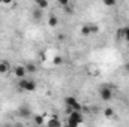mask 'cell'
I'll list each match as a JSON object with an SVG mask.
<instances>
[{
    "mask_svg": "<svg viewBox=\"0 0 129 127\" xmlns=\"http://www.w3.org/2000/svg\"><path fill=\"white\" fill-rule=\"evenodd\" d=\"M81 123H83V114L81 112L72 111L68 115V127H78Z\"/></svg>",
    "mask_w": 129,
    "mask_h": 127,
    "instance_id": "cell-1",
    "label": "cell"
},
{
    "mask_svg": "<svg viewBox=\"0 0 129 127\" xmlns=\"http://www.w3.org/2000/svg\"><path fill=\"white\" fill-rule=\"evenodd\" d=\"M99 96H101V99H102L104 102H110V100H113V97H114L113 87H111V85H108V84L102 85V87L99 88Z\"/></svg>",
    "mask_w": 129,
    "mask_h": 127,
    "instance_id": "cell-2",
    "label": "cell"
},
{
    "mask_svg": "<svg viewBox=\"0 0 129 127\" xmlns=\"http://www.w3.org/2000/svg\"><path fill=\"white\" fill-rule=\"evenodd\" d=\"M18 87L21 88V90H24V91H35L36 90V82L33 81V79H29V78H24V79H20V82H18Z\"/></svg>",
    "mask_w": 129,
    "mask_h": 127,
    "instance_id": "cell-3",
    "label": "cell"
},
{
    "mask_svg": "<svg viewBox=\"0 0 129 127\" xmlns=\"http://www.w3.org/2000/svg\"><path fill=\"white\" fill-rule=\"evenodd\" d=\"M14 75H15L17 78H20V79H24V78H26V75H27V70H26V67H24V66L18 64V66H15V67H14Z\"/></svg>",
    "mask_w": 129,
    "mask_h": 127,
    "instance_id": "cell-4",
    "label": "cell"
},
{
    "mask_svg": "<svg viewBox=\"0 0 129 127\" xmlns=\"http://www.w3.org/2000/svg\"><path fill=\"white\" fill-rule=\"evenodd\" d=\"M117 36H119L120 39H125V40H128V42H129V26L123 27V29H119Z\"/></svg>",
    "mask_w": 129,
    "mask_h": 127,
    "instance_id": "cell-5",
    "label": "cell"
},
{
    "mask_svg": "<svg viewBox=\"0 0 129 127\" xmlns=\"http://www.w3.org/2000/svg\"><path fill=\"white\" fill-rule=\"evenodd\" d=\"M78 103V100H77V97H74V96H68L66 99H64V105H66V108H74L75 105Z\"/></svg>",
    "mask_w": 129,
    "mask_h": 127,
    "instance_id": "cell-6",
    "label": "cell"
},
{
    "mask_svg": "<svg viewBox=\"0 0 129 127\" xmlns=\"http://www.w3.org/2000/svg\"><path fill=\"white\" fill-rule=\"evenodd\" d=\"M18 117H20V118H29V117H30V109H29L27 106L18 108Z\"/></svg>",
    "mask_w": 129,
    "mask_h": 127,
    "instance_id": "cell-7",
    "label": "cell"
},
{
    "mask_svg": "<svg viewBox=\"0 0 129 127\" xmlns=\"http://www.w3.org/2000/svg\"><path fill=\"white\" fill-rule=\"evenodd\" d=\"M47 127H62V123H60V120H59L57 117H51V118L48 120Z\"/></svg>",
    "mask_w": 129,
    "mask_h": 127,
    "instance_id": "cell-8",
    "label": "cell"
},
{
    "mask_svg": "<svg viewBox=\"0 0 129 127\" xmlns=\"http://www.w3.org/2000/svg\"><path fill=\"white\" fill-rule=\"evenodd\" d=\"M57 24H59V18L51 14L50 18H48V26H50V27H57Z\"/></svg>",
    "mask_w": 129,
    "mask_h": 127,
    "instance_id": "cell-9",
    "label": "cell"
},
{
    "mask_svg": "<svg viewBox=\"0 0 129 127\" xmlns=\"http://www.w3.org/2000/svg\"><path fill=\"white\" fill-rule=\"evenodd\" d=\"M81 34H83V36H90V34H92V26H90V24H84V26L81 27Z\"/></svg>",
    "mask_w": 129,
    "mask_h": 127,
    "instance_id": "cell-10",
    "label": "cell"
},
{
    "mask_svg": "<svg viewBox=\"0 0 129 127\" xmlns=\"http://www.w3.org/2000/svg\"><path fill=\"white\" fill-rule=\"evenodd\" d=\"M87 70H89V73H90L92 76H96L98 73H99V67H98V64H89Z\"/></svg>",
    "mask_w": 129,
    "mask_h": 127,
    "instance_id": "cell-11",
    "label": "cell"
},
{
    "mask_svg": "<svg viewBox=\"0 0 129 127\" xmlns=\"http://www.w3.org/2000/svg\"><path fill=\"white\" fill-rule=\"evenodd\" d=\"M104 115H105L107 118H114L116 112H114V109H113V108H105V109H104Z\"/></svg>",
    "mask_w": 129,
    "mask_h": 127,
    "instance_id": "cell-12",
    "label": "cell"
},
{
    "mask_svg": "<svg viewBox=\"0 0 129 127\" xmlns=\"http://www.w3.org/2000/svg\"><path fill=\"white\" fill-rule=\"evenodd\" d=\"M36 6L42 11V9H47V8L50 6V3H48V2H45V0H38V2H36Z\"/></svg>",
    "mask_w": 129,
    "mask_h": 127,
    "instance_id": "cell-13",
    "label": "cell"
},
{
    "mask_svg": "<svg viewBox=\"0 0 129 127\" xmlns=\"http://www.w3.org/2000/svg\"><path fill=\"white\" fill-rule=\"evenodd\" d=\"M24 67H26V70H27V73H35V72L38 70V69H36V66H35L33 63H27L26 66H24Z\"/></svg>",
    "mask_w": 129,
    "mask_h": 127,
    "instance_id": "cell-14",
    "label": "cell"
},
{
    "mask_svg": "<svg viewBox=\"0 0 129 127\" xmlns=\"http://www.w3.org/2000/svg\"><path fill=\"white\" fill-rule=\"evenodd\" d=\"M9 70V64L6 61H0V73H6Z\"/></svg>",
    "mask_w": 129,
    "mask_h": 127,
    "instance_id": "cell-15",
    "label": "cell"
},
{
    "mask_svg": "<svg viewBox=\"0 0 129 127\" xmlns=\"http://www.w3.org/2000/svg\"><path fill=\"white\" fill-rule=\"evenodd\" d=\"M33 120H35V124H36V126H42V124H44V117H42V115H35Z\"/></svg>",
    "mask_w": 129,
    "mask_h": 127,
    "instance_id": "cell-16",
    "label": "cell"
},
{
    "mask_svg": "<svg viewBox=\"0 0 129 127\" xmlns=\"http://www.w3.org/2000/svg\"><path fill=\"white\" fill-rule=\"evenodd\" d=\"M53 64H54V66H60V64H63V58H62L60 55H54V57H53Z\"/></svg>",
    "mask_w": 129,
    "mask_h": 127,
    "instance_id": "cell-17",
    "label": "cell"
},
{
    "mask_svg": "<svg viewBox=\"0 0 129 127\" xmlns=\"http://www.w3.org/2000/svg\"><path fill=\"white\" fill-rule=\"evenodd\" d=\"M33 18H35V20H41V18H42V11H41V9L33 11Z\"/></svg>",
    "mask_w": 129,
    "mask_h": 127,
    "instance_id": "cell-18",
    "label": "cell"
},
{
    "mask_svg": "<svg viewBox=\"0 0 129 127\" xmlns=\"http://www.w3.org/2000/svg\"><path fill=\"white\" fill-rule=\"evenodd\" d=\"M90 26H92V34H96V33H99V27H98L96 24L90 23Z\"/></svg>",
    "mask_w": 129,
    "mask_h": 127,
    "instance_id": "cell-19",
    "label": "cell"
},
{
    "mask_svg": "<svg viewBox=\"0 0 129 127\" xmlns=\"http://www.w3.org/2000/svg\"><path fill=\"white\" fill-rule=\"evenodd\" d=\"M104 5H105V6H114V5H116V0H105Z\"/></svg>",
    "mask_w": 129,
    "mask_h": 127,
    "instance_id": "cell-20",
    "label": "cell"
},
{
    "mask_svg": "<svg viewBox=\"0 0 129 127\" xmlns=\"http://www.w3.org/2000/svg\"><path fill=\"white\" fill-rule=\"evenodd\" d=\"M59 5H60V6H63V8H66V6H69V2H68V0H60V2H59Z\"/></svg>",
    "mask_w": 129,
    "mask_h": 127,
    "instance_id": "cell-21",
    "label": "cell"
},
{
    "mask_svg": "<svg viewBox=\"0 0 129 127\" xmlns=\"http://www.w3.org/2000/svg\"><path fill=\"white\" fill-rule=\"evenodd\" d=\"M14 127H24V124H23V123H17Z\"/></svg>",
    "mask_w": 129,
    "mask_h": 127,
    "instance_id": "cell-22",
    "label": "cell"
},
{
    "mask_svg": "<svg viewBox=\"0 0 129 127\" xmlns=\"http://www.w3.org/2000/svg\"><path fill=\"white\" fill-rule=\"evenodd\" d=\"M125 70H126V72H129V63L125 64Z\"/></svg>",
    "mask_w": 129,
    "mask_h": 127,
    "instance_id": "cell-23",
    "label": "cell"
},
{
    "mask_svg": "<svg viewBox=\"0 0 129 127\" xmlns=\"http://www.w3.org/2000/svg\"><path fill=\"white\" fill-rule=\"evenodd\" d=\"M2 127H14V126H11V124H5V126H2Z\"/></svg>",
    "mask_w": 129,
    "mask_h": 127,
    "instance_id": "cell-24",
    "label": "cell"
}]
</instances>
